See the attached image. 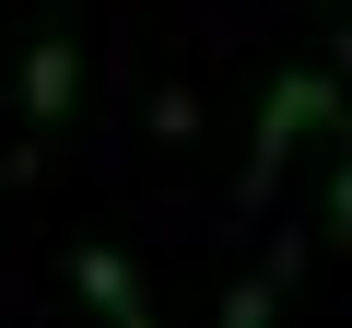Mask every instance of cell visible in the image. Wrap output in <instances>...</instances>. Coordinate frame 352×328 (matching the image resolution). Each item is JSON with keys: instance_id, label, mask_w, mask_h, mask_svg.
<instances>
[{"instance_id": "3", "label": "cell", "mask_w": 352, "mask_h": 328, "mask_svg": "<svg viewBox=\"0 0 352 328\" xmlns=\"http://www.w3.org/2000/svg\"><path fill=\"white\" fill-rule=\"evenodd\" d=\"M71 94H82L71 36H36V47H24V117H36V129H59V117H71Z\"/></svg>"}, {"instance_id": "4", "label": "cell", "mask_w": 352, "mask_h": 328, "mask_svg": "<svg viewBox=\"0 0 352 328\" xmlns=\"http://www.w3.org/2000/svg\"><path fill=\"white\" fill-rule=\"evenodd\" d=\"M329 235L352 246V129H340V176H329Z\"/></svg>"}, {"instance_id": "1", "label": "cell", "mask_w": 352, "mask_h": 328, "mask_svg": "<svg viewBox=\"0 0 352 328\" xmlns=\"http://www.w3.org/2000/svg\"><path fill=\"white\" fill-rule=\"evenodd\" d=\"M329 117H340V82H329V71H282V82H270L258 141H247V200H270V188H282L294 141H305V129H329Z\"/></svg>"}, {"instance_id": "2", "label": "cell", "mask_w": 352, "mask_h": 328, "mask_svg": "<svg viewBox=\"0 0 352 328\" xmlns=\"http://www.w3.org/2000/svg\"><path fill=\"white\" fill-rule=\"evenodd\" d=\"M71 293H82L94 316H118V328H141V316H153V293H141V270H129L118 246H82V258H71Z\"/></svg>"}, {"instance_id": "5", "label": "cell", "mask_w": 352, "mask_h": 328, "mask_svg": "<svg viewBox=\"0 0 352 328\" xmlns=\"http://www.w3.org/2000/svg\"><path fill=\"white\" fill-rule=\"evenodd\" d=\"M270 293H282V281H235V293H223V328H258V316H270Z\"/></svg>"}]
</instances>
